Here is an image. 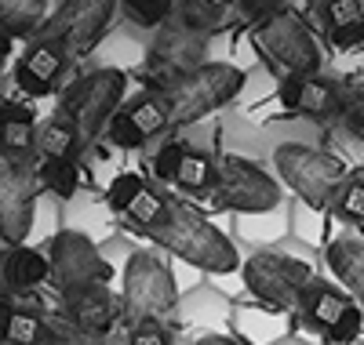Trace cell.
Returning <instances> with one entry per match:
<instances>
[{"instance_id":"4","label":"cell","mask_w":364,"mask_h":345,"mask_svg":"<svg viewBox=\"0 0 364 345\" xmlns=\"http://www.w3.org/2000/svg\"><path fill=\"white\" fill-rule=\"evenodd\" d=\"M124 95H128V73L117 66H102L77 77L66 87L58 113H66L77 124L80 142H99L109 128L113 113L124 106Z\"/></svg>"},{"instance_id":"20","label":"cell","mask_w":364,"mask_h":345,"mask_svg":"<svg viewBox=\"0 0 364 345\" xmlns=\"http://www.w3.org/2000/svg\"><path fill=\"white\" fill-rule=\"evenodd\" d=\"M226 320H233V302L223 291L204 288V284L186 291L175 305V324H182V327H197V324L211 327V324H226Z\"/></svg>"},{"instance_id":"23","label":"cell","mask_w":364,"mask_h":345,"mask_svg":"<svg viewBox=\"0 0 364 345\" xmlns=\"http://www.w3.org/2000/svg\"><path fill=\"white\" fill-rule=\"evenodd\" d=\"M291 226V214L284 207L277 211H262V214H233V229L245 243H255V251L273 247Z\"/></svg>"},{"instance_id":"36","label":"cell","mask_w":364,"mask_h":345,"mask_svg":"<svg viewBox=\"0 0 364 345\" xmlns=\"http://www.w3.org/2000/svg\"><path fill=\"white\" fill-rule=\"evenodd\" d=\"M284 8H291L288 0H233V15L252 22V26H259V22H266L273 15H281Z\"/></svg>"},{"instance_id":"17","label":"cell","mask_w":364,"mask_h":345,"mask_svg":"<svg viewBox=\"0 0 364 345\" xmlns=\"http://www.w3.org/2000/svg\"><path fill=\"white\" fill-rule=\"evenodd\" d=\"M51 280V262L33 243H0V302H18Z\"/></svg>"},{"instance_id":"35","label":"cell","mask_w":364,"mask_h":345,"mask_svg":"<svg viewBox=\"0 0 364 345\" xmlns=\"http://www.w3.org/2000/svg\"><path fill=\"white\" fill-rule=\"evenodd\" d=\"M102 138L113 142L117 149H139V146H146V138L139 135V128L132 124V116H128L124 109H117V113H113V120H109V128H106Z\"/></svg>"},{"instance_id":"13","label":"cell","mask_w":364,"mask_h":345,"mask_svg":"<svg viewBox=\"0 0 364 345\" xmlns=\"http://www.w3.org/2000/svg\"><path fill=\"white\" fill-rule=\"evenodd\" d=\"M44 255L51 262V280L58 288H73V284H109L113 265L106 262L102 247L80 229H58Z\"/></svg>"},{"instance_id":"29","label":"cell","mask_w":364,"mask_h":345,"mask_svg":"<svg viewBox=\"0 0 364 345\" xmlns=\"http://www.w3.org/2000/svg\"><path fill=\"white\" fill-rule=\"evenodd\" d=\"M117 8L142 29H161L175 15V0H117Z\"/></svg>"},{"instance_id":"43","label":"cell","mask_w":364,"mask_h":345,"mask_svg":"<svg viewBox=\"0 0 364 345\" xmlns=\"http://www.w3.org/2000/svg\"><path fill=\"white\" fill-rule=\"evenodd\" d=\"M291 8L302 15V11H321V0H291Z\"/></svg>"},{"instance_id":"12","label":"cell","mask_w":364,"mask_h":345,"mask_svg":"<svg viewBox=\"0 0 364 345\" xmlns=\"http://www.w3.org/2000/svg\"><path fill=\"white\" fill-rule=\"evenodd\" d=\"M113 15H117V0H63L48 15L37 37L58 40L70 51V58H77V55L95 51V44L106 37Z\"/></svg>"},{"instance_id":"31","label":"cell","mask_w":364,"mask_h":345,"mask_svg":"<svg viewBox=\"0 0 364 345\" xmlns=\"http://www.w3.org/2000/svg\"><path fill=\"white\" fill-rule=\"evenodd\" d=\"M336 218L346 226H364V175H350L336 200Z\"/></svg>"},{"instance_id":"11","label":"cell","mask_w":364,"mask_h":345,"mask_svg":"<svg viewBox=\"0 0 364 345\" xmlns=\"http://www.w3.org/2000/svg\"><path fill=\"white\" fill-rule=\"evenodd\" d=\"M299 317L306 320L328 345H350L360 334V327H364L360 302L350 291L328 284V280H321V276H314L310 288L302 291Z\"/></svg>"},{"instance_id":"25","label":"cell","mask_w":364,"mask_h":345,"mask_svg":"<svg viewBox=\"0 0 364 345\" xmlns=\"http://www.w3.org/2000/svg\"><path fill=\"white\" fill-rule=\"evenodd\" d=\"M215 175H219V156L186 146V153H182V164H178V175H175V185H178L182 193L208 197L211 190H215Z\"/></svg>"},{"instance_id":"38","label":"cell","mask_w":364,"mask_h":345,"mask_svg":"<svg viewBox=\"0 0 364 345\" xmlns=\"http://www.w3.org/2000/svg\"><path fill=\"white\" fill-rule=\"evenodd\" d=\"M128 345H175V341H171V327L164 320H149V324L128 327Z\"/></svg>"},{"instance_id":"34","label":"cell","mask_w":364,"mask_h":345,"mask_svg":"<svg viewBox=\"0 0 364 345\" xmlns=\"http://www.w3.org/2000/svg\"><path fill=\"white\" fill-rule=\"evenodd\" d=\"M182 153H186V142H164L157 153H154V178L164 182V185H175V175H178V164H182Z\"/></svg>"},{"instance_id":"1","label":"cell","mask_w":364,"mask_h":345,"mask_svg":"<svg viewBox=\"0 0 364 345\" xmlns=\"http://www.w3.org/2000/svg\"><path fill=\"white\" fill-rule=\"evenodd\" d=\"M124 218L142 236H149L157 247H164L171 258L186 262L200 273L223 276V273H237L245 265L233 236H226L204 214H197L190 204L175 200L171 193H164L154 182H146V190L139 193V200L128 207Z\"/></svg>"},{"instance_id":"32","label":"cell","mask_w":364,"mask_h":345,"mask_svg":"<svg viewBox=\"0 0 364 345\" xmlns=\"http://www.w3.org/2000/svg\"><path fill=\"white\" fill-rule=\"evenodd\" d=\"M41 345H99V338L87 334V331H80L77 324H70L63 312H55V317L44 320V338H41Z\"/></svg>"},{"instance_id":"7","label":"cell","mask_w":364,"mask_h":345,"mask_svg":"<svg viewBox=\"0 0 364 345\" xmlns=\"http://www.w3.org/2000/svg\"><path fill=\"white\" fill-rule=\"evenodd\" d=\"M208 204L230 214H262V211L284 207V190H281V178L262 171L255 160L226 153L219 156L215 190L208 193Z\"/></svg>"},{"instance_id":"16","label":"cell","mask_w":364,"mask_h":345,"mask_svg":"<svg viewBox=\"0 0 364 345\" xmlns=\"http://www.w3.org/2000/svg\"><path fill=\"white\" fill-rule=\"evenodd\" d=\"M66 66H70V51L63 44L48 40V37H33V40H26V51L15 62V84L22 95L44 99L58 87Z\"/></svg>"},{"instance_id":"37","label":"cell","mask_w":364,"mask_h":345,"mask_svg":"<svg viewBox=\"0 0 364 345\" xmlns=\"http://www.w3.org/2000/svg\"><path fill=\"white\" fill-rule=\"evenodd\" d=\"M317 15L324 18L328 29H336V26H343V22L364 18V4H360V0H321V11H317Z\"/></svg>"},{"instance_id":"3","label":"cell","mask_w":364,"mask_h":345,"mask_svg":"<svg viewBox=\"0 0 364 345\" xmlns=\"http://www.w3.org/2000/svg\"><path fill=\"white\" fill-rule=\"evenodd\" d=\"M273 171L288 190L314 211H331L350 178L346 164L324 149H310L299 142H284L273 149Z\"/></svg>"},{"instance_id":"39","label":"cell","mask_w":364,"mask_h":345,"mask_svg":"<svg viewBox=\"0 0 364 345\" xmlns=\"http://www.w3.org/2000/svg\"><path fill=\"white\" fill-rule=\"evenodd\" d=\"M328 40H331V48H339V51L364 48V18H353V22H343L336 29H328Z\"/></svg>"},{"instance_id":"22","label":"cell","mask_w":364,"mask_h":345,"mask_svg":"<svg viewBox=\"0 0 364 345\" xmlns=\"http://www.w3.org/2000/svg\"><path fill=\"white\" fill-rule=\"evenodd\" d=\"M175 15L186 29L211 37L233 22V0H175Z\"/></svg>"},{"instance_id":"19","label":"cell","mask_w":364,"mask_h":345,"mask_svg":"<svg viewBox=\"0 0 364 345\" xmlns=\"http://www.w3.org/2000/svg\"><path fill=\"white\" fill-rule=\"evenodd\" d=\"M324 262L331 269V276L339 280V284L357 298L364 302V236H339L324 247Z\"/></svg>"},{"instance_id":"21","label":"cell","mask_w":364,"mask_h":345,"mask_svg":"<svg viewBox=\"0 0 364 345\" xmlns=\"http://www.w3.org/2000/svg\"><path fill=\"white\" fill-rule=\"evenodd\" d=\"M77 149H80V131L66 113H55L44 124H37V146H33L37 160H77Z\"/></svg>"},{"instance_id":"27","label":"cell","mask_w":364,"mask_h":345,"mask_svg":"<svg viewBox=\"0 0 364 345\" xmlns=\"http://www.w3.org/2000/svg\"><path fill=\"white\" fill-rule=\"evenodd\" d=\"M128 116H132V124L139 128V135L142 138H154V135H161L168 124H171V113H168V102H164V95L161 91H142V95H135L132 102H124L120 106Z\"/></svg>"},{"instance_id":"44","label":"cell","mask_w":364,"mask_h":345,"mask_svg":"<svg viewBox=\"0 0 364 345\" xmlns=\"http://www.w3.org/2000/svg\"><path fill=\"white\" fill-rule=\"evenodd\" d=\"M324 345H328V341H324Z\"/></svg>"},{"instance_id":"8","label":"cell","mask_w":364,"mask_h":345,"mask_svg":"<svg viewBox=\"0 0 364 345\" xmlns=\"http://www.w3.org/2000/svg\"><path fill=\"white\" fill-rule=\"evenodd\" d=\"M255 48L281 73V80L321 73V48L295 8H284L281 15L259 22L255 26Z\"/></svg>"},{"instance_id":"15","label":"cell","mask_w":364,"mask_h":345,"mask_svg":"<svg viewBox=\"0 0 364 345\" xmlns=\"http://www.w3.org/2000/svg\"><path fill=\"white\" fill-rule=\"evenodd\" d=\"M343 95H346V84L328 77V73H310V77H288L281 80L277 99L288 113L295 116H306V120H339L343 109Z\"/></svg>"},{"instance_id":"41","label":"cell","mask_w":364,"mask_h":345,"mask_svg":"<svg viewBox=\"0 0 364 345\" xmlns=\"http://www.w3.org/2000/svg\"><path fill=\"white\" fill-rule=\"evenodd\" d=\"M11 48H15V37L8 33L4 26H0V70H4V62H8V55H11Z\"/></svg>"},{"instance_id":"5","label":"cell","mask_w":364,"mask_h":345,"mask_svg":"<svg viewBox=\"0 0 364 345\" xmlns=\"http://www.w3.org/2000/svg\"><path fill=\"white\" fill-rule=\"evenodd\" d=\"M240 276H245V288L259 298V305H266L273 312H299V298L317 273L310 262L291 258L288 251L262 247L245 258Z\"/></svg>"},{"instance_id":"10","label":"cell","mask_w":364,"mask_h":345,"mask_svg":"<svg viewBox=\"0 0 364 345\" xmlns=\"http://www.w3.org/2000/svg\"><path fill=\"white\" fill-rule=\"evenodd\" d=\"M41 193L37 160L0 153V243H26L33 236Z\"/></svg>"},{"instance_id":"28","label":"cell","mask_w":364,"mask_h":345,"mask_svg":"<svg viewBox=\"0 0 364 345\" xmlns=\"http://www.w3.org/2000/svg\"><path fill=\"white\" fill-rule=\"evenodd\" d=\"M37 178H41V190L55 200H73L80 190L77 160H37Z\"/></svg>"},{"instance_id":"30","label":"cell","mask_w":364,"mask_h":345,"mask_svg":"<svg viewBox=\"0 0 364 345\" xmlns=\"http://www.w3.org/2000/svg\"><path fill=\"white\" fill-rule=\"evenodd\" d=\"M142 190H146V178H142V175H135V171H120V175L109 182V190H106V207H109L113 214L124 218L128 207L139 200Z\"/></svg>"},{"instance_id":"2","label":"cell","mask_w":364,"mask_h":345,"mask_svg":"<svg viewBox=\"0 0 364 345\" xmlns=\"http://www.w3.org/2000/svg\"><path fill=\"white\" fill-rule=\"evenodd\" d=\"M182 291L154 251H132L124 265V288H120V327H135L149 320H171Z\"/></svg>"},{"instance_id":"42","label":"cell","mask_w":364,"mask_h":345,"mask_svg":"<svg viewBox=\"0 0 364 345\" xmlns=\"http://www.w3.org/2000/svg\"><path fill=\"white\" fill-rule=\"evenodd\" d=\"M99 345H128V331H124V327H117L113 334L99 338Z\"/></svg>"},{"instance_id":"40","label":"cell","mask_w":364,"mask_h":345,"mask_svg":"<svg viewBox=\"0 0 364 345\" xmlns=\"http://www.w3.org/2000/svg\"><path fill=\"white\" fill-rule=\"evenodd\" d=\"M193 345H248V341H240L237 334H223V331H208V334L193 338Z\"/></svg>"},{"instance_id":"9","label":"cell","mask_w":364,"mask_h":345,"mask_svg":"<svg viewBox=\"0 0 364 345\" xmlns=\"http://www.w3.org/2000/svg\"><path fill=\"white\" fill-rule=\"evenodd\" d=\"M208 55V37L204 33H193L182 22H164L157 33H154V44H149L146 58H142V80L149 84V91H171L178 80H186L190 73H197L204 66Z\"/></svg>"},{"instance_id":"14","label":"cell","mask_w":364,"mask_h":345,"mask_svg":"<svg viewBox=\"0 0 364 345\" xmlns=\"http://www.w3.org/2000/svg\"><path fill=\"white\" fill-rule=\"evenodd\" d=\"M58 312L77 324L80 331L106 338L120 327V302L113 298L109 284H73L58 288Z\"/></svg>"},{"instance_id":"6","label":"cell","mask_w":364,"mask_h":345,"mask_svg":"<svg viewBox=\"0 0 364 345\" xmlns=\"http://www.w3.org/2000/svg\"><path fill=\"white\" fill-rule=\"evenodd\" d=\"M248 84V73L233 62H204L197 73L178 80L171 91H164V102L171 113V124H197L215 109L230 106Z\"/></svg>"},{"instance_id":"26","label":"cell","mask_w":364,"mask_h":345,"mask_svg":"<svg viewBox=\"0 0 364 345\" xmlns=\"http://www.w3.org/2000/svg\"><path fill=\"white\" fill-rule=\"evenodd\" d=\"M48 4L51 0H0V26L15 40H33L48 22Z\"/></svg>"},{"instance_id":"24","label":"cell","mask_w":364,"mask_h":345,"mask_svg":"<svg viewBox=\"0 0 364 345\" xmlns=\"http://www.w3.org/2000/svg\"><path fill=\"white\" fill-rule=\"evenodd\" d=\"M233 327H237V338L248 341V345H269L277 341L284 331H288V320L284 312H273V309H237L233 305Z\"/></svg>"},{"instance_id":"33","label":"cell","mask_w":364,"mask_h":345,"mask_svg":"<svg viewBox=\"0 0 364 345\" xmlns=\"http://www.w3.org/2000/svg\"><path fill=\"white\" fill-rule=\"evenodd\" d=\"M339 120H343V128H346L357 142H364V84H346Z\"/></svg>"},{"instance_id":"18","label":"cell","mask_w":364,"mask_h":345,"mask_svg":"<svg viewBox=\"0 0 364 345\" xmlns=\"http://www.w3.org/2000/svg\"><path fill=\"white\" fill-rule=\"evenodd\" d=\"M37 116L22 102H0V153L18 160H37Z\"/></svg>"}]
</instances>
